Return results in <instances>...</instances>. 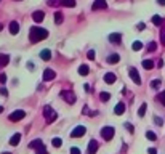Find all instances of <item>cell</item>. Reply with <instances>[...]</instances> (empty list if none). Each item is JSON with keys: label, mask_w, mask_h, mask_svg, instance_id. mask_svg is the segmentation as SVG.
I'll list each match as a JSON object with an SVG mask.
<instances>
[{"label": "cell", "mask_w": 165, "mask_h": 154, "mask_svg": "<svg viewBox=\"0 0 165 154\" xmlns=\"http://www.w3.org/2000/svg\"><path fill=\"white\" fill-rule=\"evenodd\" d=\"M144 27H146V26H144V23H140V24H138V31H143Z\"/></svg>", "instance_id": "42"}, {"label": "cell", "mask_w": 165, "mask_h": 154, "mask_svg": "<svg viewBox=\"0 0 165 154\" xmlns=\"http://www.w3.org/2000/svg\"><path fill=\"white\" fill-rule=\"evenodd\" d=\"M40 58H42L43 61H48V60H51V52H50L48 48L42 50V52H40Z\"/></svg>", "instance_id": "15"}, {"label": "cell", "mask_w": 165, "mask_h": 154, "mask_svg": "<svg viewBox=\"0 0 165 154\" xmlns=\"http://www.w3.org/2000/svg\"><path fill=\"white\" fill-rule=\"evenodd\" d=\"M88 72H90V68L87 64H82L80 68H79V74H80V76H87Z\"/></svg>", "instance_id": "20"}, {"label": "cell", "mask_w": 165, "mask_h": 154, "mask_svg": "<svg viewBox=\"0 0 165 154\" xmlns=\"http://www.w3.org/2000/svg\"><path fill=\"white\" fill-rule=\"evenodd\" d=\"M119 61H120V56H119L117 53H114V55L108 56V63H109V64H114V63H119Z\"/></svg>", "instance_id": "19"}, {"label": "cell", "mask_w": 165, "mask_h": 154, "mask_svg": "<svg viewBox=\"0 0 165 154\" xmlns=\"http://www.w3.org/2000/svg\"><path fill=\"white\" fill-rule=\"evenodd\" d=\"M10 61V56L8 55H0V66H7Z\"/></svg>", "instance_id": "22"}, {"label": "cell", "mask_w": 165, "mask_h": 154, "mask_svg": "<svg viewBox=\"0 0 165 154\" xmlns=\"http://www.w3.org/2000/svg\"><path fill=\"white\" fill-rule=\"evenodd\" d=\"M157 3H159V5H165V0H157Z\"/></svg>", "instance_id": "46"}, {"label": "cell", "mask_w": 165, "mask_h": 154, "mask_svg": "<svg viewBox=\"0 0 165 154\" xmlns=\"http://www.w3.org/2000/svg\"><path fill=\"white\" fill-rule=\"evenodd\" d=\"M125 127H127V129H128L130 132H132V133H133V130H135V129H133V125H130V124H125Z\"/></svg>", "instance_id": "43"}, {"label": "cell", "mask_w": 165, "mask_h": 154, "mask_svg": "<svg viewBox=\"0 0 165 154\" xmlns=\"http://www.w3.org/2000/svg\"><path fill=\"white\" fill-rule=\"evenodd\" d=\"M120 40H122V34H119V32H114L109 35V42L111 44H120Z\"/></svg>", "instance_id": "10"}, {"label": "cell", "mask_w": 165, "mask_h": 154, "mask_svg": "<svg viewBox=\"0 0 165 154\" xmlns=\"http://www.w3.org/2000/svg\"><path fill=\"white\" fill-rule=\"evenodd\" d=\"M104 82H106V84H114V82H116V74H114V72L104 74Z\"/></svg>", "instance_id": "16"}, {"label": "cell", "mask_w": 165, "mask_h": 154, "mask_svg": "<svg viewBox=\"0 0 165 154\" xmlns=\"http://www.w3.org/2000/svg\"><path fill=\"white\" fill-rule=\"evenodd\" d=\"M114 112L117 114V116H120V114H124L125 112V104L124 103H119V104L114 108Z\"/></svg>", "instance_id": "17"}, {"label": "cell", "mask_w": 165, "mask_h": 154, "mask_svg": "<svg viewBox=\"0 0 165 154\" xmlns=\"http://www.w3.org/2000/svg\"><path fill=\"white\" fill-rule=\"evenodd\" d=\"M152 23H154L156 26H160V24H162V18L156 15V16H152Z\"/></svg>", "instance_id": "29"}, {"label": "cell", "mask_w": 165, "mask_h": 154, "mask_svg": "<svg viewBox=\"0 0 165 154\" xmlns=\"http://www.w3.org/2000/svg\"><path fill=\"white\" fill-rule=\"evenodd\" d=\"M2 29H3V24H2V23H0V31H2Z\"/></svg>", "instance_id": "48"}, {"label": "cell", "mask_w": 165, "mask_h": 154, "mask_svg": "<svg viewBox=\"0 0 165 154\" xmlns=\"http://www.w3.org/2000/svg\"><path fill=\"white\" fill-rule=\"evenodd\" d=\"M156 48H157V44H156V42H151V44L148 45V52H156Z\"/></svg>", "instance_id": "32"}, {"label": "cell", "mask_w": 165, "mask_h": 154, "mask_svg": "<svg viewBox=\"0 0 165 154\" xmlns=\"http://www.w3.org/2000/svg\"><path fill=\"white\" fill-rule=\"evenodd\" d=\"M63 19H64V18H63V13L61 11L55 13V23H56V24H63Z\"/></svg>", "instance_id": "21"}, {"label": "cell", "mask_w": 165, "mask_h": 154, "mask_svg": "<svg viewBox=\"0 0 165 154\" xmlns=\"http://www.w3.org/2000/svg\"><path fill=\"white\" fill-rule=\"evenodd\" d=\"M55 77H56V74H55V71H53V69H45V72H43V80L50 82V80H53Z\"/></svg>", "instance_id": "9"}, {"label": "cell", "mask_w": 165, "mask_h": 154, "mask_svg": "<svg viewBox=\"0 0 165 154\" xmlns=\"http://www.w3.org/2000/svg\"><path fill=\"white\" fill-rule=\"evenodd\" d=\"M19 140H21V133H15L11 137V140H10V145H11V146L19 145Z\"/></svg>", "instance_id": "18"}, {"label": "cell", "mask_w": 165, "mask_h": 154, "mask_svg": "<svg viewBox=\"0 0 165 154\" xmlns=\"http://www.w3.org/2000/svg\"><path fill=\"white\" fill-rule=\"evenodd\" d=\"M146 109H148V104H146V103H143V104H141V108L138 109V116H140V117H143V116L146 114Z\"/></svg>", "instance_id": "24"}, {"label": "cell", "mask_w": 165, "mask_h": 154, "mask_svg": "<svg viewBox=\"0 0 165 154\" xmlns=\"http://www.w3.org/2000/svg\"><path fill=\"white\" fill-rule=\"evenodd\" d=\"M159 100H160V103H162V104L165 106V90H164V92H162L160 95H159Z\"/></svg>", "instance_id": "36"}, {"label": "cell", "mask_w": 165, "mask_h": 154, "mask_svg": "<svg viewBox=\"0 0 165 154\" xmlns=\"http://www.w3.org/2000/svg\"><path fill=\"white\" fill-rule=\"evenodd\" d=\"M148 153H149V154H157V151L154 149V148H149V151H148Z\"/></svg>", "instance_id": "44"}, {"label": "cell", "mask_w": 165, "mask_h": 154, "mask_svg": "<svg viewBox=\"0 0 165 154\" xmlns=\"http://www.w3.org/2000/svg\"><path fill=\"white\" fill-rule=\"evenodd\" d=\"M29 148L31 149H40V148H43V141L42 140H34V141L29 143Z\"/></svg>", "instance_id": "12"}, {"label": "cell", "mask_w": 165, "mask_h": 154, "mask_svg": "<svg viewBox=\"0 0 165 154\" xmlns=\"http://www.w3.org/2000/svg\"><path fill=\"white\" fill-rule=\"evenodd\" d=\"M160 42H162V45L165 47V26L162 27V31H160Z\"/></svg>", "instance_id": "33"}, {"label": "cell", "mask_w": 165, "mask_h": 154, "mask_svg": "<svg viewBox=\"0 0 165 154\" xmlns=\"http://www.w3.org/2000/svg\"><path fill=\"white\" fill-rule=\"evenodd\" d=\"M0 112H3V106H0Z\"/></svg>", "instance_id": "47"}, {"label": "cell", "mask_w": 165, "mask_h": 154, "mask_svg": "<svg viewBox=\"0 0 165 154\" xmlns=\"http://www.w3.org/2000/svg\"><path fill=\"white\" fill-rule=\"evenodd\" d=\"M24 116H26V112L23 109L13 111V112L10 114V121H11V122H18V121H21V119H24Z\"/></svg>", "instance_id": "5"}, {"label": "cell", "mask_w": 165, "mask_h": 154, "mask_svg": "<svg viewBox=\"0 0 165 154\" xmlns=\"http://www.w3.org/2000/svg\"><path fill=\"white\" fill-rule=\"evenodd\" d=\"M51 145L55 146V148H59V146L63 145V141H61V138H53V141H51Z\"/></svg>", "instance_id": "28"}, {"label": "cell", "mask_w": 165, "mask_h": 154, "mask_svg": "<svg viewBox=\"0 0 165 154\" xmlns=\"http://www.w3.org/2000/svg\"><path fill=\"white\" fill-rule=\"evenodd\" d=\"M146 137H148L151 141H156V140H157V135L152 133V132H146Z\"/></svg>", "instance_id": "31"}, {"label": "cell", "mask_w": 165, "mask_h": 154, "mask_svg": "<svg viewBox=\"0 0 165 154\" xmlns=\"http://www.w3.org/2000/svg\"><path fill=\"white\" fill-rule=\"evenodd\" d=\"M96 151H98V141L96 140H92L88 143V154H96Z\"/></svg>", "instance_id": "11"}, {"label": "cell", "mask_w": 165, "mask_h": 154, "mask_svg": "<svg viewBox=\"0 0 165 154\" xmlns=\"http://www.w3.org/2000/svg\"><path fill=\"white\" fill-rule=\"evenodd\" d=\"M18 32H19V23H16V21H13L11 24H10V34H13V35H16Z\"/></svg>", "instance_id": "14"}, {"label": "cell", "mask_w": 165, "mask_h": 154, "mask_svg": "<svg viewBox=\"0 0 165 154\" xmlns=\"http://www.w3.org/2000/svg\"><path fill=\"white\" fill-rule=\"evenodd\" d=\"M101 137L104 138L106 141L112 140L114 138V127H104V129L101 130Z\"/></svg>", "instance_id": "3"}, {"label": "cell", "mask_w": 165, "mask_h": 154, "mask_svg": "<svg viewBox=\"0 0 165 154\" xmlns=\"http://www.w3.org/2000/svg\"><path fill=\"white\" fill-rule=\"evenodd\" d=\"M43 116L47 124H51L53 121H56V111H53L51 106H45L43 108Z\"/></svg>", "instance_id": "2"}, {"label": "cell", "mask_w": 165, "mask_h": 154, "mask_svg": "<svg viewBox=\"0 0 165 154\" xmlns=\"http://www.w3.org/2000/svg\"><path fill=\"white\" fill-rule=\"evenodd\" d=\"M143 68L149 71V69H152V68H154V63H152L151 60H144V61H143Z\"/></svg>", "instance_id": "23"}, {"label": "cell", "mask_w": 165, "mask_h": 154, "mask_svg": "<svg viewBox=\"0 0 165 154\" xmlns=\"http://www.w3.org/2000/svg\"><path fill=\"white\" fill-rule=\"evenodd\" d=\"M45 18V13L43 11H34L32 13V19L35 21V23H42Z\"/></svg>", "instance_id": "13"}, {"label": "cell", "mask_w": 165, "mask_h": 154, "mask_svg": "<svg viewBox=\"0 0 165 154\" xmlns=\"http://www.w3.org/2000/svg\"><path fill=\"white\" fill-rule=\"evenodd\" d=\"M61 96L64 98L69 104H74V103H75V95H74L72 90H64V92L61 93Z\"/></svg>", "instance_id": "4"}, {"label": "cell", "mask_w": 165, "mask_h": 154, "mask_svg": "<svg viewBox=\"0 0 165 154\" xmlns=\"http://www.w3.org/2000/svg\"><path fill=\"white\" fill-rule=\"evenodd\" d=\"M85 132H87V129H85L84 125H79V127H75V129L71 132V137L72 138H79V137H84L85 135Z\"/></svg>", "instance_id": "6"}, {"label": "cell", "mask_w": 165, "mask_h": 154, "mask_svg": "<svg viewBox=\"0 0 165 154\" xmlns=\"http://www.w3.org/2000/svg\"><path fill=\"white\" fill-rule=\"evenodd\" d=\"M0 93L3 95V96H7V95H8V92H7V88H5V87H0Z\"/></svg>", "instance_id": "39"}, {"label": "cell", "mask_w": 165, "mask_h": 154, "mask_svg": "<svg viewBox=\"0 0 165 154\" xmlns=\"http://www.w3.org/2000/svg\"><path fill=\"white\" fill-rule=\"evenodd\" d=\"M63 5H64V7H69V8H72V7H75V0H63Z\"/></svg>", "instance_id": "26"}, {"label": "cell", "mask_w": 165, "mask_h": 154, "mask_svg": "<svg viewBox=\"0 0 165 154\" xmlns=\"http://www.w3.org/2000/svg\"><path fill=\"white\" fill-rule=\"evenodd\" d=\"M7 82V76L5 74H0V84H5Z\"/></svg>", "instance_id": "40"}, {"label": "cell", "mask_w": 165, "mask_h": 154, "mask_svg": "<svg viewBox=\"0 0 165 154\" xmlns=\"http://www.w3.org/2000/svg\"><path fill=\"white\" fill-rule=\"evenodd\" d=\"M47 3L50 7H58V5H63V0H47Z\"/></svg>", "instance_id": "25"}, {"label": "cell", "mask_w": 165, "mask_h": 154, "mask_svg": "<svg viewBox=\"0 0 165 154\" xmlns=\"http://www.w3.org/2000/svg\"><path fill=\"white\" fill-rule=\"evenodd\" d=\"M128 74H130V77H132V80L135 82L136 85H141V79H140V74H138L136 69H135V68H130Z\"/></svg>", "instance_id": "7"}, {"label": "cell", "mask_w": 165, "mask_h": 154, "mask_svg": "<svg viewBox=\"0 0 165 154\" xmlns=\"http://www.w3.org/2000/svg\"><path fill=\"white\" fill-rule=\"evenodd\" d=\"M151 87H152V88H159V87H160V80H159V79H157V80H152L151 82Z\"/></svg>", "instance_id": "34"}, {"label": "cell", "mask_w": 165, "mask_h": 154, "mask_svg": "<svg viewBox=\"0 0 165 154\" xmlns=\"http://www.w3.org/2000/svg\"><path fill=\"white\" fill-rule=\"evenodd\" d=\"M93 10H103V8H108V2L106 0H95L92 5Z\"/></svg>", "instance_id": "8"}, {"label": "cell", "mask_w": 165, "mask_h": 154, "mask_svg": "<svg viewBox=\"0 0 165 154\" xmlns=\"http://www.w3.org/2000/svg\"><path fill=\"white\" fill-rule=\"evenodd\" d=\"M100 98H101V101H108L109 98H111V95H109L108 92H103V93L100 95Z\"/></svg>", "instance_id": "30"}, {"label": "cell", "mask_w": 165, "mask_h": 154, "mask_svg": "<svg viewBox=\"0 0 165 154\" xmlns=\"http://www.w3.org/2000/svg\"><path fill=\"white\" fill-rule=\"evenodd\" d=\"M95 56H96V55H95V52H93V50H90V52L87 53V58H88V60H95Z\"/></svg>", "instance_id": "35"}, {"label": "cell", "mask_w": 165, "mask_h": 154, "mask_svg": "<svg viewBox=\"0 0 165 154\" xmlns=\"http://www.w3.org/2000/svg\"><path fill=\"white\" fill-rule=\"evenodd\" d=\"M132 48L135 50V52H138V50H141V48H143V44H141L140 40H136V42H133V45H132Z\"/></svg>", "instance_id": "27"}, {"label": "cell", "mask_w": 165, "mask_h": 154, "mask_svg": "<svg viewBox=\"0 0 165 154\" xmlns=\"http://www.w3.org/2000/svg\"><path fill=\"white\" fill-rule=\"evenodd\" d=\"M2 154H10V153H2Z\"/></svg>", "instance_id": "49"}, {"label": "cell", "mask_w": 165, "mask_h": 154, "mask_svg": "<svg viewBox=\"0 0 165 154\" xmlns=\"http://www.w3.org/2000/svg\"><path fill=\"white\" fill-rule=\"evenodd\" d=\"M37 154H48V151L45 149V146H43V148H40V149H37Z\"/></svg>", "instance_id": "37"}, {"label": "cell", "mask_w": 165, "mask_h": 154, "mask_svg": "<svg viewBox=\"0 0 165 154\" xmlns=\"http://www.w3.org/2000/svg\"><path fill=\"white\" fill-rule=\"evenodd\" d=\"M48 37V31L47 29H42V27H37V26H32L31 27V32H29V39L32 44H37L40 40H45Z\"/></svg>", "instance_id": "1"}, {"label": "cell", "mask_w": 165, "mask_h": 154, "mask_svg": "<svg viewBox=\"0 0 165 154\" xmlns=\"http://www.w3.org/2000/svg\"><path fill=\"white\" fill-rule=\"evenodd\" d=\"M71 154H80V149H79V148H72V149H71Z\"/></svg>", "instance_id": "41"}, {"label": "cell", "mask_w": 165, "mask_h": 154, "mask_svg": "<svg viewBox=\"0 0 165 154\" xmlns=\"http://www.w3.org/2000/svg\"><path fill=\"white\" fill-rule=\"evenodd\" d=\"M154 122H156L157 125H162V124H164V121H162L160 117H154Z\"/></svg>", "instance_id": "38"}, {"label": "cell", "mask_w": 165, "mask_h": 154, "mask_svg": "<svg viewBox=\"0 0 165 154\" xmlns=\"http://www.w3.org/2000/svg\"><path fill=\"white\" fill-rule=\"evenodd\" d=\"M27 68L31 69V71H32V69H34V63H29V64H27Z\"/></svg>", "instance_id": "45"}]
</instances>
